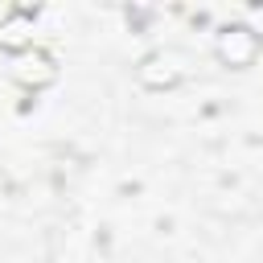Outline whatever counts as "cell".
Instances as JSON below:
<instances>
[{"label": "cell", "instance_id": "3957f363", "mask_svg": "<svg viewBox=\"0 0 263 263\" xmlns=\"http://www.w3.org/2000/svg\"><path fill=\"white\" fill-rule=\"evenodd\" d=\"M8 74H12V82H21L25 90H41V86H49V82L58 78V66H53V58H49L45 49L33 45V49H25V53L12 58Z\"/></svg>", "mask_w": 263, "mask_h": 263}, {"label": "cell", "instance_id": "7a4b0ae2", "mask_svg": "<svg viewBox=\"0 0 263 263\" xmlns=\"http://www.w3.org/2000/svg\"><path fill=\"white\" fill-rule=\"evenodd\" d=\"M214 53H218L222 66L242 70V66L255 62V53H259V37H255L247 25H222V29H218V41H214Z\"/></svg>", "mask_w": 263, "mask_h": 263}, {"label": "cell", "instance_id": "6da1fadb", "mask_svg": "<svg viewBox=\"0 0 263 263\" xmlns=\"http://www.w3.org/2000/svg\"><path fill=\"white\" fill-rule=\"evenodd\" d=\"M185 70H189L185 53H177V49H152V53L136 66V78H140V86H148V90H173V86L185 78Z\"/></svg>", "mask_w": 263, "mask_h": 263}, {"label": "cell", "instance_id": "277c9868", "mask_svg": "<svg viewBox=\"0 0 263 263\" xmlns=\"http://www.w3.org/2000/svg\"><path fill=\"white\" fill-rule=\"evenodd\" d=\"M33 33H37V25H33V16L25 8H12V12L0 16V49H8L12 58L33 49Z\"/></svg>", "mask_w": 263, "mask_h": 263}, {"label": "cell", "instance_id": "5b68a950", "mask_svg": "<svg viewBox=\"0 0 263 263\" xmlns=\"http://www.w3.org/2000/svg\"><path fill=\"white\" fill-rule=\"evenodd\" d=\"M242 25H247V29L255 33V37H263V4H251V8H247V21H242Z\"/></svg>", "mask_w": 263, "mask_h": 263}]
</instances>
